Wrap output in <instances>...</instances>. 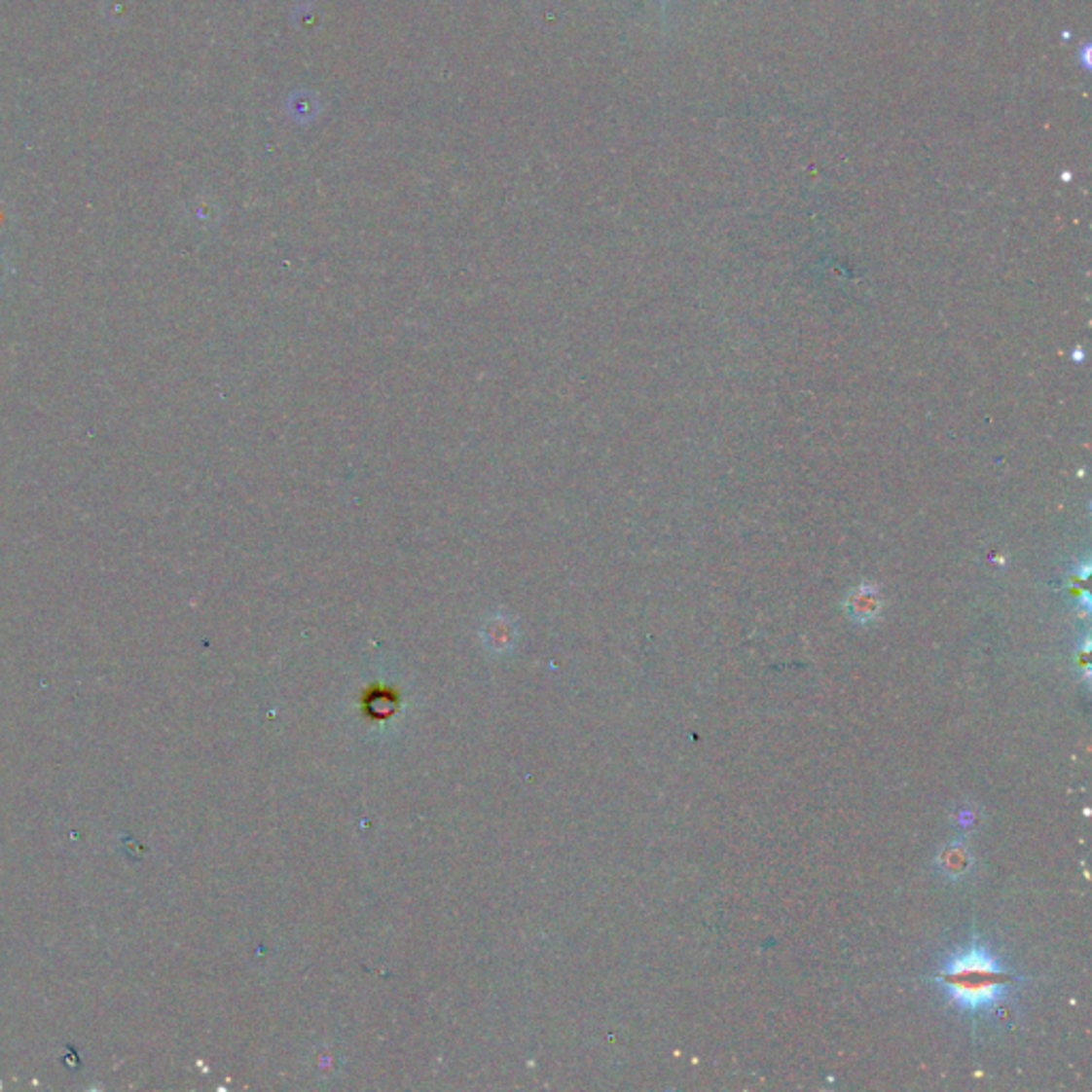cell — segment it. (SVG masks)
I'll use <instances>...</instances> for the list:
<instances>
[{"label":"cell","mask_w":1092,"mask_h":1092,"mask_svg":"<svg viewBox=\"0 0 1092 1092\" xmlns=\"http://www.w3.org/2000/svg\"><path fill=\"white\" fill-rule=\"evenodd\" d=\"M932 979L958 1011L982 1016L997 1009L1009 997L1018 975L1009 971L986 945L971 943L947 956Z\"/></svg>","instance_id":"6da1fadb"},{"label":"cell","mask_w":1092,"mask_h":1092,"mask_svg":"<svg viewBox=\"0 0 1092 1092\" xmlns=\"http://www.w3.org/2000/svg\"><path fill=\"white\" fill-rule=\"evenodd\" d=\"M937 866L943 877L958 882V879H963L965 875L971 873V866H973L971 850H968L963 841L947 843L937 855Z\"/></svg>","instance_id":"7a4b0ae2"},{"label":"cell","mask_w":1092,"mask_h":1092,"mask_svg":"<svg viewBox=\"0 0 1092 1092\" xmlns=\"http://www.w3.org/2000/svg\"><path fill=\"white\" fill-rule=\"evenodd\" d=\"M879 608H882V604H879L877 594L868 592V589H860V592H857L855 596H852L850 606H847V610H850V617L855 619V621H860V623L873 621L877 617Z\"/></svg>","instance_id":"3957f363"},{"label":"cell","mask_w":1092,"mask_h":1092,"mask_svg":"<svg viewBox=\"0 0 1092 1092\" xmlns=\"http://www.w3.org/2000/svg\"><path fill=\"white\" fill-rule=\"evenodd\" d=\"M7 227H9V209L3 200H0V233H5Z\"/></svg>","instance_id":"277c9868"},{"label":"cell","mask_w":1092,"mask_h":1092,"mask_svg":"<svg viewBox=\"0 0 1092 1092\" xmlns=\"http://www.w3.org/2000/svg\"><path fill=\"white\" fill-rule=\"evenodd\" d=\"M7 273H9V261H7V256L0 252V284L7 280Z\"/></svg>","instance_id":"5b68a950"}]
</instances>
